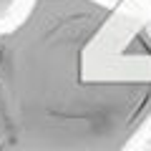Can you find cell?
Segmentation results:
<instances>
[{"label": "cell", "instance_id": "6da1fadb", "mask_svg": "<svg viewBox=\"0 0 151 151\" xmlns=\"http://www.w3.org/2000/svg\"><path fill=\"white\" fill-rule=\"evenodd\" d=\"M151 121V28L103 0H33L0 33V151H121Z\"/></svg>", "mask_w": 151, "mask_h": 151}]
</instances>
